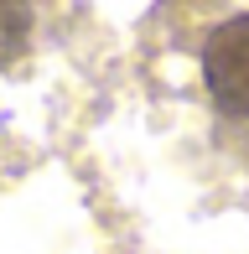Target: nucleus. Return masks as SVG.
<instances>
[{
	"label": "nucleus",
	"mask_w": 249,
	"mask_h": 254,
	"mask_svg": "<svg viewBox=\"0 0 249 254\" xmlns=\"http://www.w3.org/2000/svg\"><path fill=\"white\" fill-rule=\"evenodd\" d=\"M166 42L187 57L223 140L249 151V5L244 0H161Z\"/></svg>",
	"instance_id": "1"
},
{
	"label": "nucleus",
	"mask_w": 249,
	"mask_h": 254,
	"mask_svg": "<svg viewBox=\"0 0 249 254\" xmlns=\"http://www.w3.org/2000/svg\"><path fill=\"white\" fill-rule=\"evenodd\" d=\"M31 31H37L31 0H0V67H10L31 47Z\"/></svg>",
	"instance_id": "2"
}]
</instances>
